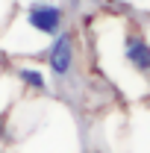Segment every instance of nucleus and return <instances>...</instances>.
Masks as SVG:
<instances>
[{"label":"nucleus","instance_id":"nucleus-4","mask_svg":"<svg viewBox=\"0 0 150 153\" xmlns=\"http://www.w3.org/2000/svg\"><path fill=\"white\" fill-rule=\"evenodd\" d=\"M18 76L27 82V85H33V88H44V85H47V82H44V74L36 71V68H21Z\"/></svg>","mask_w":150,"mask_h":153},{"label":"nucleus","instance_id":"nucleus-2","mask_svg":"<svg viewBox=\"0 0 150 153\" xmlns=\"http://www.w3.org/2000/svg\"><path fill=\"white\" fill-rule=\"evenodd\" d=\"M47 62H50V71L56 76L71 74V68H74V38H71V33H59L56 36L50 53H47Z\"/></svg>","mask_w":150,"mask_h":153},{"label":"nucleus","instance_id":"nucleus-1","mask_svg":"<svg viewBox=\"0 0 150 153\" xmlns=\"http://www.w3.org/2000/svg\"><path fill=\"white\" fill-rule=\"evenodd\" d=\"M27 24L41 33V36H59L62 24H65V12L59 3H47V0H36L27 6Z\"/></svg>","mask_w":150,"mask_h":153},{"label":"nucleus","instance_id":"nucleus-3","mask_svg":"<svg viewBox=\"0 0 150 153\" xmlns=\"http://www.w3.org/2000/svg\"><path fill=\"white\" fill-rule=\"evenodd\" d=\"M124 56H127V62H130L135 71L150 74V44H147L144 36L130 33V36H127V44H124Z\"/></svg>","mask_w":150,"mask_h":153}]
</instances>
